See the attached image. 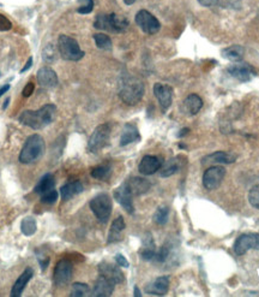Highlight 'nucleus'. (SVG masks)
Wrapping results in <instances>:
<instances>
[{
  "label": "nucleus",
  "mask_w": 259,
  "mask_h": 297,
  "mask_svg": "<svg viewBox=\"0 0 259 297\" xmlns=\"http://www.w3.org/2000/svg\"><path fill=\"white\" fill-rule=\"evenodd\" d=\"M57 106L53 104L43 105L38 111H24L19 116L18 120L25 126H29L34 130L43 129L44 126L49 125L55 119Z\"/></svg>",
  "instance_id": "f257e3e1"
},
{
  "label": "nucleus",
  "mask_w": 259,
  "mask_h": 297,
  "mask_svg": "<svg viewBox=\"0 0 259 297\" xmlns=\"http://www.w3.org/2000/svg\"><path fill=\"white\" fill-rule=\"evenodd\" d=\"M144 95V84L139 78L126 75L122 78L119 88V97L123 103L133 106L142 100Z\"/></svg>",
  "instance_id": "f03ea898"
},
{
  "label": "nucleus",
  "mask_w": 259,
  "mask_h": 297,
  "mask_svg": "<svg viewBox=\"0 0 259 297\" xmlns=\"http://www.w3.org/2000/svg\"><path fill=\"white\" fill-rule=\"evenodd\" d=\"M94 27L111 33H124L129 28V21L117 13H100L95 18Z\"/></svg>",
  "instance_id": "7ed1b4c3"
},
{
  "label": "nucleus",
  "mask_w": 259,
  "mask_h": 297,
  "mask_svg": "<svg viewBox=\"0 0 259 297\" xmlns=\"http://www.w3.org/2000/svg\"><path fill=\"white\" fill-rule=\"evenodd\" d=\"M44 149V141L40 135H32L27 138L21 154L19 161L22 164H32L34 161L40 159Z\"/></svg>",
  "instance_id": "20e7f679"
},
{
  "label": "nucleus",
  "mask_w": 259,
  "mask_h": 297,
  "mask_svg": "<svg viewBox=\"0 0 259 297\" xmlns=\"http://www.w3.org/2000/svg\"><path fill=\"white\" fill-rule=\"evenodd\" d=\"M58 50L61 58L65 60L78 61L84 57V52L81 50L78 42L71 36L60 35L58 39Z\"/></svg>",
  "instance_id": "39448f33"
},
{
  "label": "nucleus",
  "mask_w": 259,
  "mask_h": 297,
  "mask_svg": "<svg viewBox=\"0 0 259 297\" xmlns=\"http://www.w3.org/2000/svg\"><path fill=\"white\" fill-rule=\"evenodd\" d=\"M90 209L92 211V213L95 214V217L97 218L100 222L106 223L109 219L112 213V199L109 197L108 194L101 193L96 195L91 201H90Z\"/></svg>",
  "instance_id": "423d86ee"
},
{
  "label": "nucleus",
  "mask_w": 259,
  "mask_h": 297,
  "mask_svg": "<svg viewBox=\"0 0 259 297\" xmlns=\"http://www.w3.org/2000/svg\"><path fill=\"white\" fill-rule=\"evenodd\" d=\"M111 137V125L109 124H101L92 131L89 138L88 149L90 153H97L108 145Z\"/></svg>",
  "instance_id": "0eeeda50"
},
{
  "label": "nucleus",
  "mask_w": 259,
  "mask_h": 297,
  "mask_svg": "<svg viewBox=\"0 0 259 297\" xmlns=\"http://www.w3.org/2000/svg\"><path fill=\"white\" fill-rule=\"evenodd\" d=\"M134 21L138 27L143 30L145 34L149 35H154V34L159 33L161 29V23L159 19L155 17L153 13L149 12L148 10H139L137 12Z\"/></svg>",
  "instance_id": "6e6552de"
},
{
  "label": "nucleus",
  "mask_w": 259,
  "mask_h": 297,
  "mask_svg": "<svg viewBox=\"0 0 259 297\" xmlns=\"http://www.w3.org/2000/svg\"><path fill=\"white\" fill-rule=\"evenodd\" d=\"M224 176H226V169L222 166H210L203 175V185L208 190H215L219 188Z\"/></svg>",
  "instance_id": "1a4fd4ad"
},
{
  "label": "nucleus",
  "mask_w": 259,
  "mask_h": 297,
  "mask_svg": "<svg viewBox=\"0 0 259 297\" xmlns=\"http://www.w3.org/2000/svg\"><path fill=\"white\" fill-rule=\"evenodd\" d=\"M250 249H259L258 234H244L236 238L234 243V253L236 255H244Z\"/></svg>",
  "instance_id": "9d476101"
},
{
  "label": "nucleus",
  "mask_w": 259,
  "mask_h": 297,
  "mask_svg": "<svg viewBox=\"0 0 259 297\" xmlns=\"http://www.w3.org/2000/svg\"><path fill=\"white\" fill-rule=\"evenodd\" d=\"M227 71L232 77L236 78V80L240 82H249L256 76L255 69H253L251 65L247 63H240V61L228 66Z\"/></svg>",
  "instance_id": "9b49d317"
},
{
  "label": "nucleus",
  "mask_w": 259,
  "mask_h": 297,
  "mask_svg": "<svg viewBox=\"0 0 259 297\" xmlns=\"http://www.w3.org/2000/svg\"><path fill=\"white\" fill-rule=\"evenodd\" d=\"M73 267L69 260H60L55 266L54 270V283L58 287H63L71 281Z\"/></svg>",
  "instance_id": "f8f14e48"
},
{
  "label": "nucleus",
  "mask_w": 259,
  "mask_h": 297,
  "mask_svg": "<svg viewBox=\"0 0 259 297\" xmlns=\"http://www.w3.org/2000/svg\"><path fill=\"white\" fill-rule=\"evenodd\" d=\"M154 94L159 100L162 112H167L168 109L171 107L172 101H173V89H172V87L162 83L154 84Z\"/></svg>",
  "instance_id": "ddd939ff"
},
{
  "label": "nucleus",
  "mask_w": 259,
  "mask_h": 297,
  "mask_svg": "<svg viewBox=\"0 0 259 297\" xmlns=\"http://www.w3.org/2000/svg\"><path fill=\"white\" fill-rule=\"evenodd\" d=\"M132 197H133V195H132L131 190H130L128 182L123 183L119 188H117L114 190V199L130 214H132L134 212Z\"/></svg>",
  "instance_id": "4468645a"
},
{
  "label": "nucleus",
  "mask_w": 259,
  "mask_h": 297,
  "mask_svg": "<svg viewBox=\"0 0 259 297\" xmlns=\"http://www.w3.org/2000/svg\"><path fill=\"white\" fill-rule=\"evenodd\" d=\"M98 273L113 284H120L125 281V276H124L122 270H119V267H117V266L108 264V262H101L98 265Z\"/></svg>",
  "instance_id": "2eb2a0df"
},
{
  "label": "nucleus",
  "mask_w": 259,
  "mask_h": 297,
  "mask_svg": "<svg viewBox=\"0 0 259 297\" xmlns=\"http://www.w3.org/2000/svg\"><path fill=\"white\" fill-rule=\"evenodd\" d=\"M168 288H170V277L162 276L156 278L155 281L150 282L149 284H146L145 291L149 295L162 296L165 294H167Z\"/></svg>",
  "instance_id": "dca6fc26"
},
{
  "label": "nucleus",
  "mask_w": 259,
  "mask_h": 297,
  "mask_svg": "<svg viewBox=\"0 0 259 297\" xmlns=\"http://www.w3.org/2000/svg\"><path fill=\"white\" fill-rule=\"evenodd\" d=\"M161 166L162 163L159 158L154 157V155H145V157H143V159L140 160L138 170H139L140 174L144 175V176H150V175H154L155 172L160 171Z\"/></svg>",
  "instance_id": "f3484780"
},
{
  "label": "nucleus",
  "mask_w": 259,
  "mask_h": 297,
  "mask_svg": "<svg viewBox=\"0 0 259 297\" xmlns=\"http://www.w3.org/2000/svg\"><path fill=\"white\" fill-rule=\"evenodd\" d=\"M38 82L44 88H54L58 86V75L50 67H41L38 72Z\"/></svg>",
  "instance_id": "a211bd4d"
},
{
  "label": "nucleus",
  "mask_w": 259,
  "mask_h": 297,
  "mask_svg": "<svg viewBox=\"0 0 259 297\" xmlns=\"http://www.w3.org/2000/svg\"><path fill=\"white\" fill-rule=\"evenodd\" d=\"M114 287L115 284H113L112 282H109L108 279H106L105 277L100 276L98 279L95 283V287L92 289V293L90 294L91 296L94 297H107L111 296L114 291Z\"/></svg>",
  "instance_id": "6ab92c4d"
},
{
  "label": "nucleus",
  "mask_w": 259,
  "mask_h": 297,
  "mask_svg": "<svg viewBox=\"0 0 259 297\" xmlns=\"http://www.w3.org/2000/svg\"><path fill=\"white\" fill-rule=\"evenodd\" d=\"M130 190L133 196H139V195L146 194L150 190L151 184L148 179L142 177H132L128 180Z\"/></svg>",
  "instance_id": "aec40b11"
},
{
  "label": "nucleus",
  "mask_w": 259,
  "mask_h": 297,
  "mask_svg": "<svg viewBox=\"0 0 259 297\" xmlns=\"http://www.w3.org/2000/svg\"><path fill=\"white\" fill-rule=\"evenodd\" d=\"M236 160V155L229 154L226 152H216L213 154H208L202 159L203 165H211V164H232Z\"/></svg>",
  "instance_id": "412c9836"
},
{
  "label": "nucleus",
  "mask_w": 259,
  "mask_h": 297,
  "mask_svg": "<svg viewBox=\"0 0 259 297\" xmlns=\"http://www.w3.org/2000/svg\"><path fill=\"white\" fill-rule=\"evenodd\" d=\"M203 107V100L197 94H190L182 103V111L187 116L197 115Z\"/></svg>",
  "instance_id": "4be33fe9"
},
{
  "label": "nucleus",
  "mask_w": 259,
  "mask_h": 297,
  "mask_svg": "<svg viewBox=\"0 0 259 297\" xmlns=\"http://www.w3.org/2000/svg\"><path fill=\"white\" fill-rule=\"evenodd\" d=\"M33 276H34L33 268L30 267L25 268L24 272L18 277V279H17L15 283V285H13L12 291H11V296L12 297L21 296L22 293H23V290L25 289V287H27V284L29 283L30 279L33 278Z\"/></svg>",
  "instance_id": "5701e85b"
},
{
  "label": "nucleus",
  "mask_w": 259,
  "mask_h": 297,
  "mask_svg": "<svg viewBox=\"0 0 259 297\" xmlns=\"http://www.w3.org/2000/svg\"><path fill=\"white\" fill-rule=\"evenodd\" d=\"M140 140V134L138 131L137 126L133 124H126L124 126L122 132V137H120V146H128L130 143L137 142Z\"/></svg>",
  "instance_id": "b1692460"
},
{
  "label": "nucleus",
  "mask_w": 259,
  "mask_h": 297,
  "mask_svg": "<svg viewBox=\"0 0 259 297\" xmlns=\"http://www.w3.org/2000/svg\"><path fill=\"white\" fill-rule=\"evenodd\" d=\"M83 189H84L83 184H82L80 180H75V182L67 183V184L61 186V189H60L61 199H63L64 201L71 200L73 196L81 194L82 191H83Z\"/></svg>",
  "instance_id": "393cba45"
},
{
  "label": "nucleus",
  "mask_w": 259,
  "mask_h": 297,
  "mask_svg": "<svg viewBox=\"0 0 259 297\" xmlns=\"http://www.w3.org/2000/svg\"><path fill=\"white\" fill-rule=\"evenodd\" d=\"M156 247H155V243L153 237L150 234H146L144 241H143V248L140 250V257H142L144 261H153L156 255Z\"/></svg>",
  "instance_id": "a878e982"
},
{
  "label": "nucleus",
  "mask_w": 259,
  "mask_h": 297,
  "mask_svg": "<svg viewBox=\"0 0 259 297\" xmlns=\"http://www.w3.org/2000/svg\"><path fill=\"white\" fill-rule=\"evenodd\" d=\"M126 225L125 222H124L123 217H118L117 219L114 220L113 224L111 226V230H109V235H108V243H115L119 242L122 239V235L123 231L125 230Z\"/></svg>",
  "instance_id": "bb28decb"
},
{
  "label": "nucleus",
  "mask_w": 259,
  "mask_h": 297,
  "mask_svg": "<svg viewBox=\"0 0 259 297\" xmlns=\"http://www.w3.org/2000/svg\"><path fill=\"white\" fill-rule=\"evenodd\" d=\"M180 169H181V159L180 158H172L161 166L160 175H161V177H171L175 175Z\"/></svg>",
  "instance_id": "cd10ccee"
},
{
  "label": "nucleus",
  "mask_w": 259,
  "mask_h": 297,
  "mask_svg": "<svg viewBox=\"0 0 259 297\" xmlns=\"http://www.w3.org/2000/svg\"><path fill=\"white\" fill-rule=\"evenodd\" d=\"M221 55L224 59H227V60L238 63V61H241V59H243V57L245 55V49L243 46L234 45V46H229L222 50Z\"/></svg>",
  "instance_id": "c85d7f7f"
},
{
  "label": "nucleus",
  "mask_w": 259,
  "mask_h": 297,
  "mask_svg": "<svg viewBox=\"0 0 259 297\" xmlns=\"http://www.w3.org/2000/svg\"><path fill=\"white\" fill-rule=\"evenodd\" d=\"M54 185H55L54 176L50 174H47L41 178L40 182H39L38 185L35 186V193L39 195H43L44 193H47V191L54 189Z\"/></svg>",
  "instance_id": "c756f323"
},
{
  "label": "nucleus",
  "mask_w": 259,
  "mask_h": 297,
  "mask_svg": "<svg viewBox=\"0 0 259 297\" xmlns=\"http://www.w3.org/2000/svg\"><path fill=\"white\" fill-rule=\"evenodd\" d=\"M112 175V168L111 165H101V166H96L91 170V176L95 178V179H100V180H107Z\"/></svg>",
  "instance_id": "7c9ffc66"
},
{
  "label": "nucleus",
  "mask_w": 259,
  "mask_h": 297,
  "mask_svg": "<svg viewBox=\"0 0 259 297\" xmlns=\"http://www.w3.org/2000/svg\"><path fill=\"white\" fill-rule=\"evenodd\" d=\"M94 41L96 44V46L100 50H105V51H111L112 47H113V44H112L111 38L108 35L103 33H97L94 35Z\"/></svg>",
  "instance_id": "2f4dec72"
},
{
  "label": "nucleus",
  "mask_w": 259,
  "mask_h": 297,
  "mask_svg": "<svg viewBox=\"0 0 259 297\" xmlns=\"http://www.w3.org/2000/svg\"><path fill=\"white\" fill-rule=\"evenodd\" d=\"M21 230L24 236H33L38 230V225H36V220L33 217L24 218L23 222L21 224Z\"/></svg>",
  "instance_id": "473e14b6"
},
{
  "label": "nucleus",
  "mask_w": 259,
  "mask_h": 297,
  "mask_svg": "<svg viewBox=\"0 0 259 297\" xmlns=\"http://www.w3.org/2000/svg\"><path fill=\"white\" fill-rule=\"evenodd\" d=\"M170 219V208L167 206H161L156 209L154 214V222L157 225H166Z\"/></svg>",
  "instance_id": "72a5a7b5"
},
{
  "label": "nucleus",
  "mask_w": 259,
  "mask_h": 297,
  "mask_svg": "<svg viewBox=\"0 0 259 297\" xmlns=\"http://www.w3.org/2000/svg\"><path fill=\"white\" fill-rule=\"evenodd\" d=\"M72 297H84L90 295V288L84 283H75L72 285L71 294Z\"/></svg>",
  "instance_id": "f704fd0d"
},
{
  "label": "nucleus",
  "mask_w": 259,
  "mask_h": 297,
  "mask_svg": "<svg viewBox=\"0 0 259 297\" xmlns=\"http://www.w3.org/2000/svg\"><path fill=\"white\" fill-rule=\"evenodd\" d=\"M78 2L81 4V6L78 7L77 12L82 13V15L90 13L94 8V0H78Z\"/></svg>",
  "instance_id": "c9c22d12"
},
{
  "label": "nucleus",
  "mask_w": 259,
  "mask_h": 297,
  "mask_svg": "<svg viewBox=\"0 0 259 297\" xmlns=\"http://www.w3.org/2000/svg\"><path fill=\"white\" fill-rule=\"evenodd\" d=\"M58 196H59L58 191L54 190V189H52V190L47 191V193L41 195V201L43 203H47V205H53V203L57 202Z\"/></svg>",
  "instance_id": "e433bc0d"
},
{
  "label": "nucleus",
  "mask_w": 259,
  "mask_h": 297,
  "mask_svg": "<svg viewBox=\"0 0 259 297\" xmlns=\"http://www.w3.org/2000/svg\"><path fill=\"white\" fill-rule=\"evenodd\" d=\"M249 201L255 208L259 209V184L255 185L249 193Z\"/></svg>",
  "instance_id": "4c0bfd02"
},
{
  "label": "nucleus",
  "mask_w": 259,
  "mask_h": 297,
  "mask_svg": "<svg viewBox=\"0 0 259 297\" xmlns=\"http://www.w3.org/2000/svg\"><path fill=\"white\" fill-rule=\"evenodd\" d=\"M171 253V249L168 245H162L161 248H160V250L156 251V255H155V261L157 262H165L166 260L168 259V256H170Z\"/></svg>",
  "instance_id": "58836bf2"
},
{
  "label": "nucleus",
  "mask_w": 259,
  "mask_h": 297,
  "mask_svg": "<svg viewBox=\"0 0 259 297\" xmlns=\"http://www.w3.org/2000/svg\"><path fill=\"white\" fill-rule=\"evenodd\" d=\"M12 28V23L7 17L0 15V32H8Z\"/></svg>",
  "instance_id": "ea45409f"
},
{
  "label": "nucleus",
  "mask_w": 259,
  "mask_h": 297,
  "mask_svg": "<svg viewBox=\"0 0 259 297\" xmlns=\"http://www.w3.org/2000/svg\"><path fill=\"white\" fill-rule=\"evenodd\" d=\"M115 261H117V264L120 266V267H124V268H128L130 264L129 261L126 260V257L123 255V254H117L115 255Z\"/></svg>",
  "instance_id": "a19ab883"
},
{
  "label": "nucleus",
  "mask_w": 259,
  "mask_h": 297,
  "mask_svg": "<svg viewBox=\"0 0 259 297\" xmlns=\"http://www.w3.org/2000/svg\"><path fill=\"white\" fill-rule=\"evenodd\" d=\"M50 51V45H48L47 47H44L43 50V57H44V60H48V61H53L55 58V52H49Z\"/></svg>",
  "instance_id": "79ce46f5"
},
{
  "label": "nucleus",
  "mask_w": 259,
  "mask_h": 297,
  "mask_svg": "<svg viewBox=\"0 0 259 297\" xmlns=\"http://www.w3.org/2000/svg\"><path fill=\"white\" fill-rule=\"evenodd\" d=\"M34 88H35V87H34V83H32V82H30V83H28L27 86L24 87L23 92H22V94H23V97H24V98H29L30 95L33 94Z\"/></svg>",
  "instance_id": "37998d69"
},
{
  "label": "nucleus",
  "mask_w": 259,
  "mask_h": 297,
  "mask_svg": "<svg viewBox=\"0 0 259 297\" xmlns=\"http://www.w3.org/2000/svg\"><path fill=\"white\" fill-rule=\"evenodd\" d=\"M198 2L202 5V6L213 7L218 4V0H198Z\"/></svg>",
  "instance_id": "c03bdc74"
},
{
  "label": "nucleus",
  "mask_w": 259,
  "mask_h": 297,
  "mask_svg": "<svg viewBox=\"0 0 259 297\" xmlns=\"http://www.w3.org/2000/svg\"><path fill=\"white\" fill-rule=\"evenodd\" d=\"M39 264H40L42 271H44L47 268V266H48V264H49V257L48 256L39 255Z\"/></svg>",
  "instance_id": "a18cd8bd"
},
{
  "label": "nucleus",
  "mask_w": 259,
  "mask_h": 297,
  "mask_svg": "<svg viewBox=\"0 0 259 297\" xmlns=\"http://www.w3.org/2000/svg\"><path fill=\"white\" fill-rule=\"evenodd\" d=\"M32 65H33V58H29V59H28L27 64H25V65H24V67H23V69H22V70H21V72H22V73H23V72H25V71H27V70H29V69H30V67H32Z\"/></svg>",
  "instance_id": "49530a36"
},
{
  "label": "nucleus",
  "mask_w": 259,
  "mask_h": 297,
  "mask_svg": "<svg viewBox=\"0 0 259 297\" xmlns=\"http://www.w3.org/2000/svg\"><path fill=\"white\" fill-rule=\"evenodd\" d=\"M8 89H10V84H5V86H2L1 88H0V97H2Z\"/></svg>",
  "instance_id": "de8ad7c7"
},
{
  "label": "nucleus",
  "mask_w": 259,
  "mask_h": 297,
  "mask_svg": "<svg viewBox=\"0 0 259 297\" xmlns=\"http://www.w3.org/2000/svg\"><path fill=\"white\" fill-rule=\"evenodd\" d=\"M133 295L136 296V297H140V296H142V293H140L139 289H138V287H134V294H133Z\"/></svg>",
  "instance_id": "09e8293b"
},
{
  "label": "nucleus",
  "mask_w": 259,
  "mask_h": 297,
  "mask_svg": "<svg viewBox=\"0 0 259 297\" xmlns=\"http://www.w3.org/2000/svg\"><path fill=\"white\" fill-rule=\"evenodd\" d=\"M186 132H188V129H184V130H181V131L179 132V136H180V137L185 136V134H186Z\"/></svg>",
  "instance_id": "8fccbe9b"
},
{
  "label": "nucleus",
  "mask_w": 259,
  "mask_h": 297,
  "mask_svg": "<svg viewBox=\"0 0 259 297\" xmlns=\"http://www.w3.org/2000/svg\"><path fill=\"white\" fill-rule=\"evenodd\" d=\"M124 2H125L126 5H132L136 2V0H124Z\"/></svg>",
  "instance_id": "3c124183"
},
{
  "label": "nucleus",
  "mask_w": 259,
  "mask_h": 297,
  "mask_svg": "<svg viewBox=\"0 0 259 297\" xmlns=\"http://www.w3.org/2000/svg\"><path fill=\"white\" fill-rule=\"evenodd\" d=\"M7 105H8V99H7V100H6V101H5V104H4V107H2V109H4V110H5V109H6V107H7Z\"/></svg>",
  "instance_id": "603ef678"
}]
</instances>
